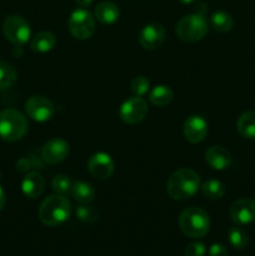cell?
<instances>
[{
	"label": "cell",
	"instance_id": "cell-1",
	"mask_svg": "<svg viewBox=\"0 0 255 256\" xmlns=\"http://www.w3.org/2000/svg\"><path fill=\"white\" fill-rule=\"evenodd\" d=\"M72 214V202L65 195L55 194L42 202L39 209V219L46 226H58L66 222Z\"/></svg>",
	"mask_w": 255,
	"mask_h": 256
},
{
	"label": "cell",
	"instance_id": "cell-2",
	"mask_svg": "<svg viewBox=\"0 0 255 256\" xmlns=\"http://www.w3.org/2000/svg\"><path fill=\"white\" fill-rule=\"evenodd\" d=\"M200 188V176L192 169L176 170L168 182V194L174 200H188L194 196Z\"/></svg>",
	"mask_w": 255,
	"mask_h": 256
},
{
	"label": "cell",
	"instance_id": "cell-3",
	"mask_svg": "<svg viewBox=\"0 0 255 256\" xmlns=\"http://www.w3.org/2000/svg\"><path fill=\"white\" fill-rule=\"evenodd\" d=\"M179 226L186 236L199 239L204 238L209 232L210 218L202 208H188L180 214Z\"/></svg>",
	"mask_w": 255,
	"mask_h": 256
},
{
	"label": "cell",
	"instance_id": "cell-4",
	"mask_svg": "<svg viewBox=\"0 0 255 256\" xmlns=\"http://www.w3.org/2000/svg\"><path fill=\"white\" fill-rule=\"evenodd\" d=\"M28 120L15 109H6L0 112V138L5 142H18L28 132Z\"/></svg>",
	"mask_w": 255,
	"mask_h": 256
},
{
	"label": "cell",
	"instance_id": "cell-5",
	"mask_svg": "<svg viewBox=\"0 0 255 256\" xmlns=\"http://www.w3.org/2000/svg\"><path fill=\"white\" fill-rule=\"evenodd\" d=\"M209 32L208 20L202 14H192L182 18L176 25L178 38L185 42H196L206 36Z\"/></svg>",
	"mask_w": 255,
	"mask_h": 256
},
{
	"label": "cell",
	"instance_id": "cell-6",
	"mask_svg": "<svg viewBox=\"0 0 255 256\" xmlns=\"http://www.w3.org/2000/svg\"><path fill=\"white\" fill-rule=\"evenodd\" d=\"M70 34L78 40H86L92 36L95 32V18L89 10L76 9L72 12L69 19Z\"/></svg>",
	"mask_w": 255,
	"mask_h": 256
},
{
	"label": "cell",
	"instance_id": "cell-7",
	"mask_svg": "<svg viewBox=\"0 0 255 256\" xmlns=\"http://www.w3.org/2000/svg\"><path fill=\"white\" fill-rule=\"evenodd\" d=\"M2 30H4V35L6 36V39L18 46L26 44L32 36V29H30L29 22L19 15H12V16L6 18Z\"/></svg>",
	"mask_w": 255,
	"mask_h": 256
},
{
	"label": "cell",
	"instance_id": "cell-8",
	"mask_svg": "<svg viewBox=\"0 0 255 256\" xmlns=\"http://www.w3.org/2000/svg\"><path fill=\"white\" fill-rule=\"evenodd\" d=\"M149 114L148 102L142 96H134L126 100L120 108L119 115L124 122L129 125L142 122Z\"/></svg>",
	"mask_w": 255,
	"mask_h": 256
},
{
	"label": "cell",
	"instance_id": "cell-9",
	"mask_svg": "<svg viewBox=\"0 0 255 256\" xmlns=\"http://www.w3.org/2000/svg\"><path fill=\"white\" fill-rule=\"evenodd\" d=\"M28 116L32 118L34 122H49L55 114V106L49 99L44 96H32L25 104Z\"/></svg>",
	"mask_w": 255,
	"mask_h": 256
},
{
	"label": "cell",
	"instance_id": "cell-10",
	"mask_svg": "<svg viewBox=\"0 0 255 256\" xmlns=\"http://www.w3.org/2000/svg\"><path fill=\"white\" fill-rule=\"evenodd\" d=\"M88 170L98 180H106L115 170L114 160L106 152H96L88 162Z\"/></svg>",
	"mask_w": 255,
	"mask_h": 256
},
{
	"label": "cell",
	"instance_id": "cell-11",
	"mask_svg": "<svg viewBox=\"0 0 255 256\" xmlns=\"http://www.w3.org/2000/svg\"><path fill=\"white\" fill-rule=\"evenodd\" d=\"M230 218L238 225H249L255 222V200L242 198L230 208Z\"/></svg>",
	"mask_w": 255,
	"mask_h": 256
},
{
	"label": "cell",
	"instance_id": "cell-12",
	"mask_svg": "<svg viewBox=\"0 0 255 256\" xmlns=\"http://www.w3.org/2000/svg\"><path fill=\"white\" fill-rule=\"evenodd\" d=\"M42 156L48 164H60L69 156V144L59 138L49 140L42 146Z\"/></svg>",
	"mask_w": 255,
	"mask_h": 256
},
{
	"label": "cell",
	"instance_id": "cell-13",
	"mask_svg": "<svg viewBox=\"0 0 255 256\" xmlns=\"http://www.w3.org/2000/svg\"><path fill=\"white\" fill-rule=\"evenodd\" d=\"M209 132V125L206 120L198 115H192L184 124V136L192 144L202 142L206 138Z\"/></svg>",
	"mask_w": 255,
	"mask_h": 256
},
{
	"label": "cell",
	"instance_id": "cell-14",
	"mask_svg": "<svg viewBox=\"0 0 255 256\" xmlns=\"http://www.w3.org/2000/svg\"><path fill=\"white\" fill-rule=\"evenodd\" d=\"M165 40V29L162 24L152 22L146 25L140 32L139 42L144 49L154 50L158 49Z\"/></svg>",
	"mask_w": 255,
	"mask_h": 256
},
{
	"label": "cell",
	"instance_id": "cell-15",
	"mask_svg": "<svg viewBox=\"0 0 255 256\" xmlns=\"http://www.w3.org/2000/svg\"><path fill=\"white\" fill-rule=\"evenodd\" d=\"M205 159L212 169L219 170V172L228 169L232 164V155L222 146L210 148L205 154Z\"/></svg>",
	"mask_w": 255,
	"mask_h": 256
},
{
	"label": "cell",
	"instance_id": "cell-16",
	"mask_svg": "<svg viewBox=\"0 0 255 256\" xmlns=\"http://www.w3.org/2000/svg\"><path fill=\"white\" fill-rule=\"evenodd\" d=\"M94 18L102 25H112L119 20L120 10L114 2H102L95 8Z\"/></svg>",
	"mask_w": 255,
	"mask_h": 256
},
{
	"label": "cell",
	"instance_id": "cell-17",
	"mask_svg": "<svg viewBox=\"0 0 255 256\" xmlns=\"http://www.w3.org/2000/svg\"><path fill=\"white\" fill-rule=\"evenodd\" d=\"M22 190L26 198H29V199H36L44 192V179H42V176L39 172H29L22 179Z\"/></svg>",
	"mask_w": 255,
	"mask_h": 256
},
{
	"label": "cell",
	"instance_id": "cell-18",
	"mask_svg": "<svg viewBox=\"0 0 255 256\" xmlns=\"http://www.w3.org/2000/svg\"><path fill=\"white\" fill-rule=\"evenodd\" d=\"M72 194L80 204H90L95 199L94 186L85 182H74L72 188Z\"/></svg>",
	"mask_w": 255,
	"mask_h": 256
},
{
	"label": "cell",
	"instance_id": "cell-19",
	"mask_svg": "<svg viewBox=\"0 0 255 256\" xmlns=\"http://www.w3.org/2000/svg\"><path fill=\"white\" fill-rule=\"evenodd\" d=\"M56 45V38L50 32H42L32 40V49L36 52H48Z\"/></svg>",
	"mask_w": 255,
	"mask_h": 256
},
{
	"label": "cell",
	"instance_id": "cell-20",
	"mask_svg": "<svg viewBox=\"0 0 255 256\" xmlns=\"http://www.w3.org/2000/svg\"><path fill=\"white\" fill-rule=\"evenodd\" d=\"M149 99L155 106H166L174 99V92H172V90L169 86L159 85V86H155L152 90Z\"/></svg>",
	"mask_w": 255,
	"mask_h": 256
},
{
	"label": "cell",
	"instance_id": "cell-21",
	"mask_svg": "<svg viewBox=\"0 0 255 256\" xmlns=\"http://www.w3.org/2000/svg\"><path fill=\"white\" fill-rule=\"evenodd\" d=\"M212 26L218 32H232V28H234V19H232V15L226 12H215L212 15Z\"/></svg>",
	"mask_w": 255,
	"mask_h": 256
},
{
	"label": "cell",
	"instance_id": "cell-22",
	"mask_svg": "<svg viewBox=\"0 0 255 256\" xmlns=\"http://www.w3.org/2000/svg\"><path fill=\"white\" fill-rule=\"evenodd\" d=\"M238 130L240 135L250 140H255V112H244L238 120Z\"/></svg>",
	"mask_w": 255,
	"mask_h": 256
},
{
	"label": "cell",
	"instance_id": "cell-23",
	"mask_svg": "<svg viewBox=\"0 0 255 256\" xmlns=\"http://www.w3.org/2000/svg\"><path fill=\"white\" fill-rule=\"evenodd\" d=\"M18 80L16 72L14 68L6 62L0 59V89H9L14 86Z\"/></svg>",
	"mask_w": 255,
	"mask_h": 256
},
{
	"label": "cell",
	"instance_id": "cell-24",
	"mask_svg": "<svg viewBox=\"0 0 255 256\" xmlns=\"http://www.w3.org/2000/svg\"><path fill=\"white\" fill-rule=\"evenodd\" d=\"M202 194L210 200H219L225 194V185L219 180H208L202 185Z\"/></svg>",
	"mask_w": 255,
	"mask_h": 256
},
{
	"label": "cell",
	"instance_id": "cell-25",
	"mask_svg": "<svg viewBox=\"0 0 255 256\" xmlns=\"http://www.w3.org/2000/svg\"><path fill=\"white\" fill-rule=\"evenodd\" d=\"M228 236H229L230 244L238 250H244L249 245V235L240 228H232Z\"/></svg>",
	"mask_w": 255,
	"mask_h": 256
},
{
	"label": "cell",
	"instance_id": "cell-26",
	"mask_svg": "<svg viewBox=\"0 0 255 256\" xmlns=\"http://www.w3.org/2000/svg\"><path fill=\"white\" fill-rule=\"evenodd\" d=\"M76 218L82 222H86V224H92L98 220L99 216V212L95 209L94 206L89 204H82L75 212Z\"/></svg>",
	"mask_w": 255,
	"mask_h": 256
},
{
	"label": "cell",
	"instance_id": "cell-27",
	"mask_svg": "<svg viewBox=\"0 0 255 256\" xmlns=\"http://www.w3.org/2000/svg\"><path fill=\"white\" fill-rule=\"evenodd\" d=\"M52 186L56 194L65 195V194H68V192H72V180L66 176V175H56V176L52 179Z\"/></svg>",
	"mask_w": 255,
	"mask_h": 256
},
{
	"label": "cell",
	"instance_id": "cell-28",
	"mask_svg": "<svg viewBox=\"0 0 255 256\" xmlns=\"http://www.w3.org/2000/svg\"><path fill=\"white\" fill-rule=\"evenodd\" d=\"M150 89V82L145 76H136L132 82V92L135 96H144Z\"/></svg>",
	"mask_w": 255,
	"mask_h": 256
},
{
	"label": "cell",
	"instance_id": "cell-29",
	"mask_svg": "<svg viewBox=\"0 0 255 256\" xmlns=\"http://www.w3.org/2000/svg\"><path fill=\"white\" fill-rule=\"evenodd\" d=\"M206 246L202 242H192L185 248V256H205Z\"/></svg>",
	"mask_w": 255,
	"mask_h": 256
},
{
	"label": "cell",
	"instance_id": "cell-30",
	"mask_svg": "<svg viewBox=\"0 0 255 256\" xmlns=\"http://www.w3.org/2000/svg\"><path fill=\"white\" fill-rule=\"evenodd\" d=\"M209 256H229V252L222 244H214L210 248Z\"/></svg>",
	"mask_w": 255,
	"mask_h": 256
},
{
	"label": "cell",
	"instance_id": "cell-31",
	"mask_svg": "<svg viewBox=\"0 0 255 256\" xmlns=\"http://www.w3.org/2000/svg\"><path fill=\"white\" fill-rule=\"evenodd\" d=\"M16 168H18V170L22 172H28V170L32 168V162H30V160H28V159H22V160H19V162L16 164Z\"/></svg>",
	"mask_w": 255,
	"mask_h": 256
},
{
	"label": "cell",
	"instance_id": "cell-32",
	"mask_svg": "<svg viewBox=\"0 0 255 256\" xmlns=\"http://www.w3.org/2000/svg\"><path fill=\"white\" fill-rule=\"evenodd\" d=\"M5 202H6V198H5V192L2 190V188L0 186V212L4 209L5 206Z\"/></svg>",
	"mask_w": 255,
	"mask_h": 256
},
{
	"label": "cell",
	"instance_id": "cell-33",
	"mask_svg": "<svg viewBox=\"0 0 255 256\" xmlns=\"http://www.w3.org/2000/svg\"><path fill=\"white\" fill-rule=\"evenodd\" d=\"M75 2H76L78 5H80L82 8H89L94 0H75Z\"/></svg>",
	"mask_w": 255,
	"mask_h": 256
},
{
	"label": "cell",
	"instance_id": "cell-34",
	"mask_svg": "<svg viewBox=\"0 0 255 256\" xmlns=\"http://www.w3.org/2000/svg\"><path fill=\"white\" fill-rule=\"evenodd\" d=\"M195 2H196V0H179V2H182V5H190Z\"/></svg>",
	"mask_w": 255,
	"mask_h": 256
}]
</instances>
